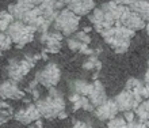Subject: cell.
I'll return each instance as SVG.
<instances>
[{
    "mask_svg": "<svg viewBox=\"0 0 149 128\" xmlns=\"http://www.w3.org/2000/svg\"><path fill=\"white\" fill-rule=\"evenodd\" d=\"M30 10L29 7H26V6H23V4H20V3H12L8 6V10L7 11L11 14L12 16H14V19L15 20H22L24 19V16H26V14H27V11Z\"/></svg>",
    "mask_w": 149,
    "mask_h": 128,
    "instance_id": "obj_20",
    "label": "cell"
},
{
    "mask_svg": "<svg viewBox=\"0 0 149 128\" xmlns=\"http://www.w3.org/2000/svg\"><path fill=\"white\" fill-rule=\"evenodd\" d=\"M6 33L11 38L12 44L15 45L16 48H23L26 44H29V42H31L34 40V34L37 32L33 26L24 23V22L12 20Z\"/></svg>",
    "mask_w": 149,
    "mask_h": 128,
    "instance_id": "obj_3",
    "label": "cell"
},
{
    "mask_svg": "<svg viewBox=\"0 0 149 128\" xmlns=\"http://www.w3.org/2000/svg\"><path fill=\"white\" fill-rule=\"evenodd\" d=\"M129 8L145 22H149V0H134Z\"/></svg>",
    "mask_w": 149,
    "mask_h": 128,
    "instance_id": "obj_18",
    "label": "cell"
},
{
    "mask_svg": "<svg viewBox=\"0 0 149 128\" xmlns=\"http://www.w3.org/2000/svg\"><path fill=\"white\" fill-rule=\"evenodd\" d=\"M18 3L20 4H23V6H26V7L29 8H33V7H36V4H34V1L33 0H16Z\"/></svg>",
    "mask_w": 149,
    "mask_h": 128,
    "instance_id": "obj_35",
    "label": "cell"
},
{
    "mask_svg": "<svg viewBox=\"0 0 149 128\" xmlns=\"http://www.w3.org/2000/svg\"><path fill=\"white\" fill-rule=\"evenodd\" d=\"M0 19L7 20V22H10V23H11L12 20H14V16H12L8 11H0Z\"/></svg>",
    "mask_w": 149,
    "mask_h": 128,
    "instance_id": "obj_30",
    "label": "cell"
},
{
    "mask_svg": "<svg viewBox=\"0 0 149 128\" xmlns=\"http://www.w3.org/2000/svg\"><path fill=\"white\" fill-rule=\"evenodd\" d=\"M127 125V121L123 119V117H114L111 120H109L107 123V128H126Z\"/></svg>",
    "mask_w": 149,
    "mask_h": 128,
    "instance_id": "obj_27",
    "label": "cell"
},
{
    "mask_svg": "<svg viewBox=\"0 0 149 128\" xmlns=\"http://www.w3.org/2000/svg\"><path fill=\"white\" fill-rule=\"evenodd\" d=\"M33 1H34V4H36V6H38V4H41L43 1V0H33Z\"/></svg>",
    "mask_w": 149,
    "mask_h": 128,
    "instance_id": "obj_41",
    "label": "cell"
},
{
    "mask_svg": "<svg viewBox=\"0 0 149 128\" xmlns=\"http://www.w3.org/2000/svg\"><path fill=\"white\" fill-rule=\"evenodd\" d=\"M142 86V82L137 78H129V79L126 80V84H125V89L126 90H134V89L140 87Z\"/></svg>",
    "mask_w": 149,
    "mask_h": 128,
    "instance_id": "obj_28",
    "label": "cell"
},
{
    "mask_svg": "<svg viewBox=\"0 0 149 128\" xmlns=\"http://www.w3.org/2000/svg\"><path fill=\"white\" fill-rule=\"evenodd\" d=\"M118 106L114 100H106L102 105H99L94 109V115L98 120L109 121L118 115Z\"/></svg>",
    "mask_w": 149,
    "mask_h": 128,
    "instance_id": "obj_12",
    "label": "cell"
},
{
    "mask_svg": "<svg viewBox=\"0 0 149 128\" xmlns=\"http://www.w3.org/2000/svg\"><path fill=\"white\" fill-rule=\"evenodd\" d=\"M12 116H14L12 108L7 102H4V101L0 100V125H3L4 123H7Z\"/></svg>",
    "mask_w": 149,
    "mask_h": 128,
    "instance_id": "obj_22",
    "label": "cell"
},
{
    "mask_svg": "<svg viewBox=\"0 0 149 128\" xmlns=\"http://www.w3.org/2000/svg\"><path fill=\"white\" fill-rule=\"evenodd\" d=\"M142 105L145 106V109L149 112V98H146V101H142Z\"/></svg>",
    "mask_w": 149,
    "mask_h": 128,
    "instance_id": "obj_40",
    "label": "cell"
},
{
    "mask_svg": "<svg viewBox=\"0 0 149 128\" xmlns=\"http://www.w3.org/2000/svg\"><path fill=\"white\" fill-rule=\"evenodd\" d=\"M134 33L136 32L125 27L119 22H115L113 27L107 29L102 33V37L103 40L115 51V53H125L129 49L130 41L134 37Z\"/></svg>",
    "mask_w": 149,
    "mask_h": 128,
    "instance_id": "obj_1",
    "label": "cell"
},
{
    "mask_svg": "<svg viewBox=\"0 0 149 128\" xmlns=\"http://www.w3.org/2000/svg\"><path fill=\"white\" fill-rule=\"evenodd\" d=\"M144 82H145L146 84H149V68H148V70H146L145 75H144Z\"/></svg>",
    "mask_w": 149,
    "mask_h": 128,
    "instance_id": "obj_38",
    "label": "cell"
},
{
    "mask_svg": "<svg viewBox=\"0 0 149 128\" xmlns=\"http://www.w3.org/2000/svg\"><path fill=\"white\" fill-rule=\"evenodd\" d=\"M33 67H34V63H31L26 56H24L22 60L12 59V60H10L8 67H7L8 79H11L18 83V82H20L24 76L27 75Z\"/></svg>",
    "mask_w": 149,
    "mask_h": 128,
    "instance_id": "obj_6",
    "label": "cell"
},
{
    "mask_svg": "<svg viewBox=\"0 0 149 128\" xmlns=\"http://www.w3.org/2000/svg\"><path fill=\"white\" fill-rule=\"evenodd\" d=\"M63 38L64 36L60 32L54 30V32H43L39 34V41L42 42L46 48L45 52L49 53H58L63 48Z\"/></svg>",
    "mask_w": 149,
    "mask_h": 128,
    "instance_id": "obj_8",
    "label": "cell"
},
{
    "mask_svg": "<svg viewBox=\"0 0 149 128\" xmlns=\"http://www.w3.org/2000/svg\"><path fill=\"white\" fill-rule=\"evenodd\" d=\"M134 113L138 117V121H141V123H145V121L149 120V112L145 109V106L142 105V102L134 109Z\"/></svg>",
    "mask_w": 149,
    "mask_h": 128,
    "instance_id": "obj_24",
    "label": "cell"
},
{
    "mask_svg": "<svg viewBox=\"0 0 149 128\" xmlns=\"http://www.w3.org/2000/svg\"><path fill=\"white\" fill-rule=\"evenodd\" d=\"M14 119L16 121H19L20 124L29 125V124H31L33 121L41 119V113H39L36 104H29L26 108L18 109L16 113L14 115Z\"/></svg>",
    "mask_w": 149,
    "mask_h": 128,
    "instance_id": "obj_11",
    "label": "cell"
},
{
    "mask_svg": "<svg viewBox=\"0 0 149 128\" xmlns=\"http://www.w3.org/2000/svg\"><path fill=\"white\" fill-rule=\"evenodd\" d=\"M72 105H73V110L83 109V110H86V112H94V109H95V106L91 104L90 100H88V97H84V96H81L77 101H74Z\"/></svg>",
    "mask_w": 149,
    "mask_h": 128,
    "instance_id": "obj_21",
    "label": "cell"
},
{
    "mask_svg": "<svg viewBox=\"0 0 149 128\" xmlns=\"http://www.w3.org/2000/svg\"><path fill=\"white\" fill-rule=\"evenodd\" d=\"M145 124H146V127L149 128V120H148V121H145Z\"/></svg>",
    "mask_w": 149,
    "mask_h": 128,
    "instance_id": "obj_44",
    "label": "cell"
},
{
    "mask_svg": "<svg viewBox=\"0 0 149 128\" xmlns=\"http://www.w3.org/2000/svg\"><path fill=\"white\" fill-rule=\"evenodd\" d=\"M148 68H149V60H148Z\"/></svg>",
    "mask_w": 149,
    "mask_h": 128,
    "instance_id": "obj_45",
    "label": "cell"
},
{
    "mask_svg": "<svg viewBox=\"0 0 149 128\" xmlns=\"http://www.w3.org/2000/svg\"><path fill=\"white\" fill-rule=\"evenodd\" d=\"M119 23L123 25L125 27L130 29V30H133V32H137V30H141V29L145 27V20L142 19L141 16H138L136 12H133L127 7L126 12L123 14L122 16V19L119 20Z\"/></svg>",
    "mask_w": 149,
    "mask_h": 128,
    "instance_id": "obj_14",
    "label": "cell"
},
{
    "mask_svg": "<svg viewBox=\"0 0 149 128\" xmlns=\"http://www.w3.org/2000/svg\"><path fill=\"white\" fill-rule=\"evenodd\" d=\"M115 1H117L118 4H121V6H125V7H130L134 0H115Z\"/></svg>",
    "mask_w": 149,
    "mask_h": 128,
    "instance_id": "obj_37",
    "label": "cell"
},
{
    "mask_svg": "<svg viewBox=\"0 0 149 128\" xmlns=\"http://www.w3.org/2000/svg\"><path fill=\"white\" fill-rule=\"evenodd\" d=\"M67 8L73 11L76 15L84 16L88 15L95 8V1L94 0H71V3L67 6Z\"/></svg>",
    "mask_w": 149,
    "mask_h": 128,
    "instance_id": "obj_17",
    "label": "cell"
},
{
    "mask_svg": "<svg viewBox=\"0 0 149 128\" xmlns=\"http://www.w3.org/2000/svg\"><path fill=\"white\" fill-rule=\"evenodd\" d=\"M69 87H71L72 93H76V94H80V96L88 97L91 90H92V83H88V82L84 79H76L72 82Z\"/></svg>",
    "mask_w": 149,
    "mask_h": 128,
    "instance_id": "obj_19",
    "label": "cell"
},
{
    "mask_svg": "<svg viewBox=\"0 0 149 128\" xmlns=\"http://www.w3.org/2000/svg\"><path fill=\"white\" fill-rule=\"evenodd\" d=\"M141 121H136V120H133V121H129L127 123V125H126V128H140L141 127Z\"/></svg>",
    "mask_w": 149,
    "mask_h": 128,
    "instance_id": "obj_36",
    "label": "cell"
},
{
    "mask_svg": "<svg viewBox=\"0 0 149 128\" xmlns=\"http://www.w3.org/2000/svg\"><path fill=\"white\" fill-rule=\"evenodd\" d=\"M73 37L76 40L80 41V42H83V44H87V45L91 44V37L88 36L86 32H76L73 34Z\"/></svg>",
    "mask_w": 149,
    "mask_h": 128,
    "instance_id": "obj_29",
    "label": "cell"
},
{
    "mask_svg": "<svg viewBox=\"0 0 149 128\" xmlns=\"http://www.w3.org/2000/svg\"><path fill=\"white\" fill-rule=\"evenodd\" d=\"M145 30H146V34L149 36V23H146V25H145Z\"/></svg>",
    "mask_w": 149,
    "mask_h": 128,
    "instance_id": "obj_42",
    "label": "cell"
},
{
    "mask_svg": "<svg viewBox=\"0 0 149 128\" xmlns=\"http://www.w3.org/2000/svg\"><path fill=\"white\" fill-rule=\"evenodd\" d=\"M71 128H91V125H90V124H87V123H84V121L76 120Z\"/></svg>",
    "mask_w": 149,
    "mask_h": 128,
    "instance_id": "obj_32",
    "label": "cell"
},
{
    "mask_svg": "<svg viewBox=\"0 0 149 128\" xmlns=\"http://www.w3.org/2000/svg\"><path fill=\"white\" fill-rule=\"evenodd\" d=\"M34 79L46 89L56 87L61 79V70L56 63H49L37 72Z\"/></svg>",
    "mask_w": 149,
    "mask_h": 128,
    "instance_id": "obj_5",
    "label": "cell"
},
{
    "mask_svg": "<svg viewBox=\"0 0 149 128\" xmlns=\"http://www.w3.org/2000/svg\"><path fill=\"white\" fill-rule=\"evenodd\" d=\"M103 11L106 12L107 15L110 16L111 19L114 22H119L122 19V16L123 14L126 12L127 7L125 6H121V4H118L115 0H110V1H106L104 4H102V7H100Z\"/></svg>",
    "mask_w": 149,
    "mask_h": 128,
    "instance_id": "obj_16",
    "label": "cell"
},
{
    "mask_svg": "<svg viewBox=\"0 0 149 128\" xmlns=\"http://www.w3.org/2000/svg\"><path fill=\"white\" fill-rule=\"evenodd\" d=\"M12 46V41L7 33H0V53L7 51Z\"/></svg>",
    "mask_w": 149,
    "mask_h": 128,
    "instance_id": "obj_26",
    "label": "cell"
},
{
    "mask_svg": "<svg viewBox=\"0 0 149 128\" xmlns=\"http://www.w3.org/2000/svg\"><path fill=\"white\" fill-rule=\"evenodd\" d=\"M8 26H10V22L0 19V33H6V32H7Z\"/></svg>",
    "mask_w": 149,
    "mask_h": 128,
    "instance_id": "obj_34",
    "label": "cell"
},
{
    "mask_svg": "<svg viewBox=\"0 0 149 128\" xmlns=\"http://www.w3.org/2000/svg\"><path fill=\"white\" fill-rule=\"evenodd\" d=\"M83 68L87 70V71H92V70L99 71V70L102 68V63H100V60L98 59L96 55H91V56H88V59L83 63Z\"/></svg>",
    "mask_w": 149,
    "mask_h": 128,
    "instance_id": "obj_23",
    "label": "cell"
},
{
    "mask_svg": "<svg viewBox=\"0 0 149 128\" xmlns=\"http://www.w3.org/2000/svg\"><path fill=\"white\" fill-rule=\"evenodd\" d=\"M88 18H90V22L92 23V27L98 33H100V34H102L104 30L113 27L114 25H115V22L107 15L106 12L103 11L102 8H94V10L88 14Z\"/></svg>",
    "mask_w": 149,
    "mask_h": 128,
    "instance_id": "obj_7",
    "label": "cell"
},
{
    "mask_svg": "<svg viewBox=\"0 0 149 128\" xmlns=\"http://www.w3.org/2000/svg\"><path fill=\"white\" fill-rule=\"evenodd\" d=\"M67 45H68V48L71 49L72 52H79L80 53V51H81L87 44H83V42H80L79 40H76L74 37H72V38H68Z\"/></svg>",
    "mask_w": 149,
    "mask_h": 128,
    "instance_id": "obj_25",
    "label": "cell"
},
{
    "mask_svg": "<svg viewBox=\"0 0 149 128\" xmlns=\"http://www.w3.org/2000/svg\"><path fill=\"white\" fill-rule=\"evenodd\" d=\"M0 98L3 100H22L24 98V91L19 89L18 83L8 79L0 83Z\"/></svg>",
    "mask_w": 149,
    "mask_h": 128,
    "instance_id": "obj_10",
    "label": "cell"
},
{
    "mask_svg": "<svg viewBox=\"0 0 149 128\" xmlns=\"http://www.w3.org/2000/svg\"><path fill=\"white\" fill-rule=\"evenodd\" d=\"M67 117H68V113L65 112V110H63V112L58 115V117H57V119H67Z\"/></svg>",
    "mask_w": 149,
    "mask_h": 128,
    "instance_id": "obj_39",
    "label": "cell"
},
{
    "mask_svg": "<svg viewBox=\"0 0 149 128\" xmlns=\"http://www.w3.org/2000/svg\"><path fill=\"white\" fill-rule=\"evenodd\" d=\"M134 117H136V113H134L133 110H126V112H123V119H125L127 123H129V121H133Z\"/></svg>",
    "mask_w": 149,
    "mask_h": 128,
    "instance_id": "obj_31",
    "label": "cell"
},
{
    "mask_svg": "<svg viewBox=\"0 0 149 128\" xmlns=\"http://www.w3.org/2000/svg\"><path fill=\"white\" fill-rule=\"evenodd\" d=\"M88 100H90V102L94 105L95 108L99 106V105H102L106 100H109V98H107V94H106V89H104L103 83L99 79L94 80L92 90H91L90 96H88Z\"/></svg>",
    "mask_w": 149,
    "mask_h": 128,
    "instance_id": "obj_15",
    "label": "cell"
},
{
    "mask_svg": "<svg viewBox=\"0 0 149 128\" xmlns=\"http://www.w3.org/2000/svg\"><path fill=\"white\" fill-rule=\"evenodd\" d=\"M37 7H38L41 15L46 20H49L50 23H53L57 14L63 8H65V4L63 3V0H43L42 3L38 4Z\"/></svg>",
    "mask_w": 149,
    "mask_h": 128,
    "instance_id": "obj_9",
    "label": "cell"
},
{
    "mask_svg": "<svg viewBox=\"0 0 149 128\" xmlns=\"http://www.w3.org/2000/svg\"><path fill=\"white\" fill-rule=\"evenodd\" d=\"M36 105L41 113V117L47 120L57 119L60 113L65 110V100L63 93L56 87L49 89V94L45 98H38Z\"/></svg>",
    "mask_w": 149,
    "mask_h": 128,
    "instance_id": "obj_2",
    "label": "cell"
},
{
    "mask_svg": "<svg viewBox=\"0 0 149 128\" xmlns=\"http://www.w3.org/2000/svg\"><path fill=\"white\" fill-rule=\"evenodd\" d=\"M79 23H80V16L76 15L69 8H63L57 14L52 25H53L54 30L60 32L64 37H69L77 32Z\"/></svg>",
    "mask_w": 149,
    "mask_h": 128,
    "instance_id": "obj_4",
    "label": "cell"
},
{
    "mask_svg": "<svg viewBox=\"0 0 149 128\" xmlns=\"http://www.w3.org/2000/svg\"><path fill=\"white\" fill-rule=\"evenodd\" d=\"M140 128H148V127H146V124H145V123H142V124H141V127H140Z\"/></svg>",
    "mask_w": 149,
    "mask_h": 128,
    "instance_id": "obj_43",
    "label": "cell"
},
{
    "mask_svg": "<svg viewBox=\"0 0 149 128\" xmlns=\"http://www.w3.org/2000/svg\"><path fill=\"white\" fill-rule=\"evenodd\" d=\"M27 127L29 128H43V121L41 120V119H38V120L33 121L31 124H29Z\"/></svg>",
    "mask_w": 149,
    "mask_h": 128,
    "instance_id": "obj_33",
    "label": "cell"
},
{
    "mask_svg": "<svg viewBox=\"0 0 149 128\" xmlns=\"http://www.w3.org/2000/svg\"><path fill=\"white\" fill-rule=\"evenodd\" d=\"M114 101H115L119 112L133 110V109H136L138 105H140L137 101H136V98H134L133 91H132V90H126V89L123 91L119 93V94L114 98Z\"/></svg>",
    "mask_w": 149,
    "mask_h": 128,
    "instance_id": "obj_13",
    "label": "cell"
}]
</instances>
